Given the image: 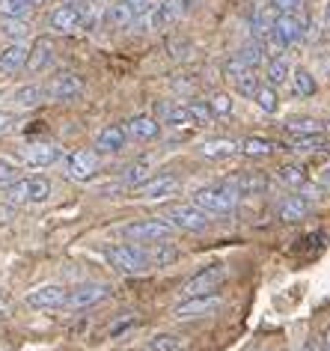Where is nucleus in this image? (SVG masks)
I'll list each match as a JSON object with an SVG mask.
<instances>
[{
  "instance_id": "f257e3e1",
  "label": "nucleus",
  "mask_w": 330,
  "mask_h": 351,
  "mask_svg": "<svg viewBox=\"0 0 330 351\" xmlns=\"http://www.w3.org/2000/svg\"><path fill=\"white\" fill-rule=\"evenodd\" d=\"M185 12H188V0H158L155 6H146L143 12H137L131 27H140L143 33L170 30L185 19Z\"/></svg>"
},
{
  "instance_id": "f03ea898",
  "label": "nucleus",
  "mask_w": 330,
  "mask_h": 351,
  "mask_svg": "<svg viewBox=\"0 0 330 351\" xmlns=\"http://www.w3.org/2000/svg\"><path fill=\"white\" fill-rule=\"evenodd\" d=\"M6 203H45L51 197V182L45 176H27V179H15L3 188Z\"/></svg>"
},
{
  "instance_id": "7ed1b4c3",
  "label": "nucleus",
  "mask_w": 330,
  "mask_h": 351,
  "mask_svg": "<svg viewBox=\"0 0 330 351\" xmlns=\"http://www.w3.org/2000/svg\"><path fill=\"white\" fill-rule=\"evenodd\" d=\"M194 206H199L208 215H229L238 206V194L227 182L223 185H212V188H199L194 194Z\"/></svg>"
},
{
  "instance_id": "20e7f679",
  "label": "nucleus",
  "mask_w": 330,
  "mask_h": 351,
  "mask_svg": "<svg viewBox=\"0 0 330 351\" xmlns=\"http://www.w3.org/2000/svg\"><path fill=\"white\" fill-rule=\"evenodd\" d=\"M223 306V298L214 292L205 295H194V298H181V301L173 306V319L176 322H194V319H208Z\"/></svg>"
},
{
  "instance_id": "39448f33",
  "label": "nucleus",
  "mask_w": 330,
  "mask_h": 351,
  "mask_svg": "<svg viewBox=\"0 0 330 351\" xmlns=\"http://www.w3.org/2000/svg\"><path fill=\"white\" fill-rule=\"evenodd\" d=\"M268 39H274L283 51L298 45V42H303L307 39V21H303V15H298V12H277L271 36Z\"/></svg>"
},
{
  "instance_id": "423d86ee",
  "label": "nucleus",
  "mask_w": 330,
  "mask_h": 351,
  "mask_svg": "<svg viewBox=\"0 0 330 351\" xmlns=\"http://www.w3.org/2000/svg\"><path fill=\"white\" fill-rule=\"evenodd\" d=\"M173 230H185V232H203L208 230V223H212V215L203 212L199 206L194 203H188V206H176V208H170L167 217H164Z\"/></svg>"
},
{
  "instance_id": "0eeeda50",
  "label": "nucleus",
  "mask_w": 330,
  "mask_h": 351,
  "mask_svg": "<svg viewBox=\"0 0 330 351\" xmlns=\"http://www.w3.org/2000/svg\"><path fill=\"white\" fill-rule=\"evenodd\" d=\"M223 280H227V268H223V265H208V268L196 271L194 277H188L185 283L179 286V298H194V295L214 292Z\"/></svg>"
},
{
  "instance_id": "6e6552de",
  "label": "nucleus",
  "mask_w": 330,
  "mask_h": 351,
  "mask_svg": "<svg viewBox=\"0 0 330 351\" xmlns=\"http://www.w3.org/2000/svg\"><path fill=\"white\" fill-rule=\"evenodd\" d=\"M179 188H181V182L176 179V176H173V173H161V176H149L143 185L131 188V197L149 203V199H167L173 194H179Z\"/></svg>"
},
{
  "instance_id": "1a4fd4ad",
  "label": "nucleus",
  "mask_w": 330,
  "mask_h": 351,
  "mask_svg": "<svg viewBox=\"0 0 330 351\" xmlns=\"http://www.w3.org/2000/svg\"><path fill=\"white\" fill-rule=\"evenodd\" d=\"M104 256H107V262L116 271H123V274H140V271L149 268L143 250L131 247V244H110V247L104 250Z\"/></svg>"
},
{
  "instance_id": "9d476101",
  "label": "nucleus",
  "mask_w": 330,
  "mask_h": 351,
  "mask_svg": "<svg viewBox=\"0 0 330 351\" xmlns=\"http://www.w3.org/2000/svg\"><path fill=\"white\" fill-rule=\"evenodd\" d=\"M176 232L167 221H158V217H152V221H140V223H128L123 235L128 241H134V244H155V241H164V239H170V235Z\"/></svg>"
},
{
  "instance_id": "9b49d317",
  "label": "nucleus",
  "mask_w": 330,
  "mask_h": 351,
  "mask_svg": "<svg viewBox=\"0 0 330 351\" xmlns=\"http://www.w3.org/2000/svg\"><path fill=\"white\" fill-rule=\"evenodd\" d=\"M84 95V81L75 72H60L45 86V101H75Z\"/></svg>"
},
{
  "instance_id": "f8f14e48",
  "label": "nucleus",
  "mask_w": 330,
  "mask_h": 351,
  "mask_svg": "<svg viewBox=\"0 0 330 351\" xmlns=\"http://www.w3.org/2000/svg\"><path fill=\"white\" fill-rule=\"evenodd\" d=\"M107 292H110V289L104 283H84V286L72 289V292H66V306H68V310H86V306L104 301Z\"/></svg>"
},
{
  "instance_id": "ddd939ff",
  "label": "nucleus",
  "mask_w": 330,
  "mask_h": 351,
  "mask_svg": "<svg viewBox=\"0 0 330 351\" xmlns=\"http://www.w3.org/2000/svg\"><path fill=\"white\" fill-rule=\"evenodd\" d=\"M66 292L68 289L48 283V286H39V289H33V292H27L24 301H27V306H33V310H57V306H66Z\"/></svg>"
},
{
  "instance_id": "4468645a",
  "label": "nucleus",
  "mask_w": 330,
  "mask_h": 351,
  "mask_svg": "<svg viewBox=\"0 0 330 351\" xmlns=\"http://www.w3.org/2000/svg\"><path fill=\"white\" fill-rule=\"evenodd\" d=\"M66 170H68V179H75V182L92 179L95 170H99V155L90 152V149H77V152L68 155Z\"/></svg>"
},
{
  "instance_id": "2eb2a0df",
  "label": "nucleus",
  "mask_w": 330,
  "mask_h": 351,
  "mask_svg": "<svg viewBox=\"0 0 330 351\" xmlns=\"http://www.w3.org/2000/svg\"><path fill=\"white\" fill-rule=\"evenodd\" d=\"M123 128H125L128 140H134V143H149V140H155V137L161 134V122L155 119V117H146V113H140V117H134V119H128Z\"/></svg>"
},
{
  "instance_id": "dca6fc26",
  "label": "nucleus",
  "mask_w": 330,
  "mask_h": 351,
  "mask_svg": "<svg viewBox=\"0 0 330 351\" xmlns=\"http://www.w3.org/2000/svg\"><path fill=\"white\" fill-rule=\"evenodd\" d=\"M227 185L236 191L238 197H259L268 191V179L262 173H236L232 179H227Z\"/></svg>"
},
{
  "instance_id": "f3484780",
  "label": "nucleus",
  "mask_w": 330,
  "mask_h": 351,
  "mask_svg": "<svg viewBox=\"0 0 330 351\" xmlns=\"http://www.w3.org/2000/svg\"><path fill=\"white\" fill-rule=\"evenodd\" d=\"M128 146V134L123 125H104L99 134H95V149L101 155H116Z\"/></svg>"
},
{
  "instance_id": "a211bd4d",
  "label": "nucleus",
  "mask_w": 330,
  "mask_h": 351,
  "mask_svg": "<svg viewBox=\"0 0 330 351\" xmlns=\"http://www.w3.org/2000/svg\"><path fill=\"white\" fill-rule=\"evenodd\" d=\"M48 27L54 33H75V30H81V10H77L75 3L57 6V10L51 12V19H48Z\"/></svg>"
},
{
  "instance_id": "6ab92c4d",
  "label": "nucleus",
  "mask_w": 330,
  "mask_h": 351,
  "mask_svg": "<svg viewBox=\"0 0 330 351\" xmlns=\"http://www.w3.org/2000/svg\"><path fill=\"white\" fill-rule=\"evenodd\" d=\"M21 161L27 167H51L60 161V149L54 143H30L21 149Z\"/></svg>"
},
{
  "instance_id": "aec40b11",
  "label": "nucleus",
  "mask_w": 330,
  "mask_h": 351,
  "mask_svg": "<svg viewBox=\"0 0 330 351\" xmlns=\"http://www.w3.org/2000/svg\"><path fill=\"white\" fill-rule=\"evenodd\" d=\"M54 63V42L51 39H36V45H33L30 51H27V72H33V75H39V72H45V69Z\"/></svg>"
},
{
  "instance_id": "412c9836",
  "label": "nucleus",
  "mask_w": 330,
  "mask_h": 351,
  "mask_svg": "<svg viewBox=\"0 0 330 351\" xmlns=\"http://www.w3.org/2000/svg\"><path fill=\"white\" fill-rule=\"evenodd\" d=\"M309 199L307 197H301V194H294V197H285L277 203V217H280L283 223H298L303 221V217L309 215Z\"/></svg>"
},
{
  "instance_id": "4be33fe9",
  "label": "nucleus",
  "mask_w": 330,
  "mask_h": 351,
  "mask_svg": "<svg viewBox=\"0 0 330 351\" xmlns=\"http://www.w3.org/2000/svg\"><path fill=\"white\" fill-rule=\"evenodd\" d=\"M24 66H27V48H24L21 42H12V45H6L0 51V72L3 75H15V72H21Z\"/></svg>"
},
{
  "instance_id": "5701e85b",
  "label": "nucleus",
  "mask_w": 330,
  "mask_h": 351,
  "mask_svg": "<svg viewBox=\"0 0 330 351\" xmlns=\"http://www.w3.org/2000/svg\"><path fill=\"white\" fill-rule=\"evenodd\" d=\"M274 6H256L253 12H250V33H253L256 42H262L271 36V27H274Z\"/></svg>"
},
{
  "instance_id": "b1692460",
  "label": "nucleus",
  "mask_w": 330,
  "mask_h": 351,
  "mask_svg": "<svg viewBox=\"0 0 330 351\" xmlns=\"http://www.w3.org/2000/svg\"><path fill=\"white\" fill-rule=\"evenodd\" d=\"M10 101L15 104L18 110H30V108H39L42 101H45V86H39V84H27V86H18L12 95H10Z\"/></svg>"
},
{
  "instance_id": "393cba45",
  "label": "nucleus",
  "mask_w": 330,
  "mask_h": 351,
  "mask_svg": "<svg viewBox=\"0 0 330 351\" xmlns=\"http://www.w3.org/2000/svg\"><path fill=\"white\" fill-rule=\"evenodd\" d=\"M203 158H208V161H223V158H232L238 152V143L236 140H227V137H220V140H205L203 146L196 149Z\"/></svg>"
},
{
  "instance_id": "a878e982",
  "label": "nucleus",
  "mask_w": 330,
  "mask_h": 351,
  "mask_svg": "<svg viewBox=\"0 0 330 351\" xmlns=\"http://www.w3.org/2000/svg\"><path fill=\"white\" fill-rule=\"evenodd\" d=\"M161 125L170 128H196L188 113V104H164L161 108Z\"/></svg>"
},
{
  "instance_id": "bb28decb",
  "label": "nucleus",
  "mask_w": 330,
  "mask_h": 351,
  "mask_svg": "<svg viewBox=\"0 0 330 351\" xmlns=\"http://www.w3.org/2000/svg\"><path fill=\"white\" fill-rule=\"evenodd\" d=\"M134 19H137V10H131V6L123 3V0L104 6V21H107L110 27H131Z\"/></svg>"
},
{
  "instance_id": "cd10ccee",
  "label": "nucleus",
  "mask_w": 330,
  "mask_h": 351,
  "mask_svg": "<svg viewBox=\"0 0 330 351\" xmlns=\"http://www.w3.org/2000/svg\"><path fill=\"white\" fill-rule=\"evenodd\" d=\"M285 131L292 137H301V134H325V122L321 119H312V117H292L285 119Z\"/></svg>"
},
{
  "instance_id": "c85d7f7f",
  "label": "nucleus",
  "mask_w": 330,
  "mask_h": 351,
  "mask_svg": "<svg viewBox=\"0 0 330 351\" xmlns=\"http://www.w3.org/2000/svg\"><path fill=\"white\" fill-rule=\"evenodd\" d=\"M277 149L280 146H277L274 140H265V137H244L238 143V152H244L250 158H268V155H274Z\"/></svg>"
},
{
  "instance_id": "c756f323",
  "label": "nucleus",
  "mask_w": 330,
  "mask_h": 351,
  "mask_svg": "<svg viewBox=\"0 0 330 351\" xmlns=\"http://www.w3.org/2000/svg\"><path fill=\"white\" fill-rule=\"evenodd\" d=\"M289 75H292V66L285 63V57H274L265 69V84L274 86V90H280L283 84H289Z\"/></svg>"
},
{
  "instance_id": "7c9ffc66",
  "label": "nucleus",
  "mask_w": 330,
  "mask_h": 351,
  "mask_svg": "<svg viewBox=\"0 0 330 351\" xmlns=\"http://www.w3.org/2000/svg\"><path fill=\"white\" fill-rule=\"evenodd\" d=\"M292 152H330V143L325 140V134H301L289 140Z\"/></svg>"
},
{
  "instance_id": "2f4dec72",
  "label": "nucleus",
  "mask_w": 330,
  "mask_h": 351,
  "mask_svg": "<svg viewBox=\"0 0 330 351\" xmlns=\"http://www.w3.org/2000/svg\"><path fill=\"white\" fill-rule=\"evenodd\" d=\"M289 81H292L294 95H301V99H309V95H316V90H318V84H316V77H312L309 69H294L289 75Z\"/></svg>"
},
{
  "instance_id": "473e14b6",
  "label": "nucleus",
  "mask_w": 330,
  "mask_h": 351,
  "mask_svg": "<svg viewBox=\"0 0 330 351\" xmlns=\"http://www.w3.org/2000/svg\"><path fill=\"white\" fill-rule=\"evenodd\" d=\"M241 63H247L250 69H259V66H265V60H268V54H265V48H262V42H244V45L238 48V54H236Z\"/></svg>"
},
{
  "instance_id": "72a5a7b5",
  "label": "nucleus",
  "mask_w": 330,
  "mask_h": 351,
  "mask_svg": "<svg viewBox=\"0 0 330 351\" xmlns=\"http://www.w3.org/2000/svg\"><path fill=\"white\" fill-rule=\"evenodd\" d=\"M149 173H152V164H149V161H134V164H128L125 170H123V185H125V188L143 185V182L149 179Z\"/></svg>"
},
{
  "instance_id": "f704fd0d",
  "label": "nucleus",
  "mask_w": 330,
  "mask_h": 351,
  "mask_svg": "<svg viewBox=\"0 0 330 351\" xmlns=\"http://www.w3.org/2000/svg\"><path fill=\"white\" fill-rule=\"evenodd\" d=\"M277 182H283L285 188H301L307 185V170L301 164H285L277 170Z\"/></svg>"
},
{
  "instance_id": "c9c22d12",
  "label": "nucleus",
  "mask_w": 330,
  "mask_h": 351,
  "mask_svg": "<svg viewBox=\"0 0 330 351\" xmlns=\"http://www.w3.org/2000/svg\"><path fill=\"white\" fill-rule=\"evenodd\" d=\"M253 101H256V108L262 110V113H277V108H280V99H277V90L274 86H259V90L253 93Z\"/></svg>"
},
{
  "instance_id": "e433bc0d",
  "label": "nucleus",
  "mask_w": 330,
  "mask_h": 351,
  "mask_svg": "<svg viewBox=\"0 0 330 351\" xmlns=\"http://www.w3.org/2000/svg\"><path fill=\"white\" fill-rule=\"evenodd\" d=\"M143 256H146V265H167V262L176 259V247H170V244H158V247H149V250H143Z\"/></svg>"
},
{
  "instance_id": "4c0bfd02",
  "label": "nucleus",
  "mask_w": 330,
  "mask_h": 351,
  "mask_svg": "<svg viewBox=\"0 0 330 351\" xmlns=\"http://www.w3.org/2000/svg\"><path fill=\"white\" fill-rule=\"evenodd\" d=\"M0 33H3L6 39H12V42H21L30 33V27H27V21L24 19H3L0 21Z\"/></svg>"
},
{
  "instance_id": "58836bf2",
  "label": "nucleus",
  "mask_w": 330,
  "mask_h": 351,
  "mask_svg": "<svg viewBox=\"0 0 330 351\" xmlns=\"http://www.w3.org/2000/svg\"><path fill=\"white\" fill-rule=\"evenodd\" d=\"M232 86L238 90V95H244V99H253V93H256L262 84H259V77H256V69H247L244 75L232 81Z\"/></svg>"
},
{
  "instance_id": "ea45409f",
  "label": "nucleus",
  "mask_w": 330,
  "mask_h": 351,
  "mask_svg": "<svg viewBox=\"0 0 330 351\" xmlns=\"http://www.w3.org/2000/svg\"><path fill=\"white\" fill-rule=\"evenodd\" d=\"M146 351H181V339L176 333H158L146 342Z\"/></svg>"
},
{
  "instance_id": "a19ab883",
  "label": "nucleus",
  "mask_w": 330,
  "mask_h": 351,
  "mask_svg": "<svg viewBox=\"0 0 330 351\" xmlns=\"http://www.w3.org/2000/svg\"><path fill=\"white\" fill-rule=\"evenodd\" d=\"M27 0H0V19H27Z\"/></svg>"
},
{
  "instance_id": "79ce46f5",
  "label": "nucleus",
  "mask_w": 330,
  "mask_h": 351,
  "mask_svg": "<svg viewBox=\"0 0 330 351\" xmlns=\"http://www.w3.org/2000/svg\"><path fill=\"white\" fill-rule=\"evenodd\" d=\"M188 113L194 119V125H212V119H214V113L205 101H188Z\"/></svg>"
},
{
  "instance_id": "37998d69",
  "label": "nucleus",
  "mask_w": 330,
  "mask_h": 351,
  "mask_svg": "<svg viewBox=\"0 0 330 351\" xmlns=\"http://www.w3.org/2000/svg\"><path fill=\"white\" fill-rule=\"evenodd\" d=\"M205 104H208V108H212L214 117H229L232 108H236V104H232V95H227V93H214V95H212V99H208Z\"/></svg>"
},
{
  "instance_id": "c03bdc74",
  "label": "nucleus",
  "mask_w": 330,
  "mask_h": 351,
  "mask_svg": "<svg viewBox=\"0 0 330 351\" xmlns=\"http://www.w3.org/2000/svg\"><path fill=\"white\" fill-rule=\"evenodd\" d=\"M190 51H194V45H190L188 39H173L170 42V57L173 60H188Z\"/></svg>"
},
{
  "instance_id": "a18cd8bd",
  "label": "nucleus",
  "mask_w": 330,
  "mask_h": 351,
  "mask_svg": "<svg viewBox=\"0 0 330 351\" xmlns=\"http://www.w3.org/2000/svg\"><path fill=\"white\" fill-rule=\"evenodd\" d=\"M18 179V167L6 158H0V185H10V182Z\"/></svg>"
},
{
  "instance_id": "49530a36",
  "label": "nucleus",
  "mask_w": 330,
  "mask_h": 351,
  "mask_svg": "<svg viewBox=\"0 0 330 351\" xmlns=\"http://www.w3.org/2000/svg\"><path fill=\"white\" fill-rule=\"evenodd\" d=\"M274 12H301L303 0H271Z\"/></svg>"
},
{
  "instance_id": "de8ad7c7",
  "label": "nucleus",
  "mask_w": 330,
  "mask_h": 351,
  "mask_svg": "<svg viewBox=\"0 0 330 351\" xmlns=\"http://www.w3.org/2000/svg\"><path fill=\"white\" fill-rule=\"evenodd\" d=\"M12 125H15V117H12V113L0 110V134H6V131H10Z\"/></svg>"
},
{
  "instance_id": "09e8293b",
  "label": "nucleus",
  "mask_w": 330,
  "mask_h": 351,
  "mask_svg": "<svg viewBox=\"0 0 330 351\" xmlns=\"http://www.w3.org/2000/svg\"><path fill=\"white\" fill-rule=\"evenodd\" d=\"M123 3H128L131 10H137V12H143L146 6H149V0H123Z\"/></svg>"
},
{
  "instance_id": "8fccbe9b",
  "label": "nucleus",
  "mask_w": 330,
  "mask_h": 351,
  "mask_svg": "<svg viewBox=\"0 0 330 351\" xmlns=\"http://www.w3.org/2000/svg\"><path fill=\"white\" fill-rule=\"evenodd\" d=\"M318 185H321V188H330V167H325V170H321V176H318Z\"/></svg>"
},
{
  "instance_id": "3c124183",
  "label": "nucleus",
  "mask_w": 330,
  "mask_h": 351,
  "mask_svg": "<svg viewBox=\"0 0 330 351\" xmlns=\"http://www.w3.org/2000/svg\"><path fill=\"white\" fill-rule=\"evenodd\" d=\"M298 351H321V348H318V342H316V339H307V342H303V346H301Z\"/></svg>"
},
{
  "instance_id": "603ef678",
  "label": "nucleus",
  "mask_w": 330,
  "mask_h": 351,
  "mask_svg": "<svg viewBox=\"0 0 330 351\" xmlns=\"http://www.w3.org/2000/svg\"><path fill=\"white\" fill-rule=\"evenodd\" d=\"M321 21H325V27L330 30V0H327V3H325V19H321Z\"/></svg>"
},
{
  "instance_id": "864d4df0",
  "label": "nucleus",
  "mask_w": 330,
  "mask_h": 351,
  "mask_svg": "<svg viewBox=\"0 0 330 351\" xmlns=\"http://www.w3.org/2000/svg\"><path fill=\"white\" fill-rule=\"evenodd\" d=\"M321 351H330V328H327V333H325V348Z\"/></svg>"
},
{
  "instance_id": "5fc2aeb1",
  "label": "nucleus",
  "mask_w": 330,
  "mask_h": 351,
  "mask_svg": "<svg viewBox=\"0 0 330 351\" xmlns=\"http://www.w3.org/2000/svg\"><path fill=\"white\" fill-rule=\"evenodd\" d=\"M63 3H81V0H63Z\"/></svg>"
},
{
  "instance_id": "6e6d98bb",
  "label": "nucleus",
  "mask_w": 330,
  "mask_h": 351,
  "mask_svg": "<svg viewBox=\"0 0 330 351\" xmlns=\"http://www.w3.org/2000/svg\"><path fill=\"white\" fill-rule=\"evenodd\" d=\"M27 3H39V0H27Z\"/></svg>"
}]
</instances>
